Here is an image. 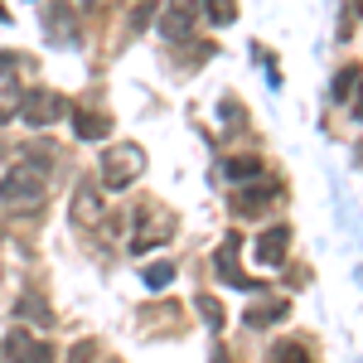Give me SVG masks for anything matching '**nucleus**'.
I'll return each instance as SVG.
<instances>
[{
    "label": "nucleus",
    "mask_w": 363,
    "mask_h": 363,
    "mask_svg": "<svg viewBox=\"0 0 363 363\" xmlns=\"http://www.w3.org/2000/svg\"><path fill=\"white\" fill-rule=\"evenodd\" d=\"M140 169H145V155H140L136 145H116L112 155H107V165H102L107 189H126L131 179H140Z\"/></svg>",
    "instance_id": "nucleus-1"
},
{
    "label": "nucleus",
    "mask_w": 363,
    "mask_h": 363,
    "mask_svg": "<svg viewBox=\"0 0 363 363\" xmlns=\"http://www.w3.org/2000/svg\"><path fill=\"white\" fill-rule=\"evenodd\" d=\"M39 199H44V184H39V174H29V169L10 174V179L0 184V203H10V208H29V203H39Z\"/></svg>",
    "instance_id": "nucleus-2"
},
{
    "label": "nucleus",
    "mask_w": 363,
    "mask_h": 363,
    "mask_svg": "<svg viewBox=\"0 0 363 363\" xmlns=\"http://www.w3.org/2000/svg\"><path fill=\"white\" fill-rule=\"evenodd\" d=\"M5 354H10V363H54V349L44 339L25 335V330H15V335L5 339Z\"/></svg>",
    "instance_id": "nucleus-3"
},
{
    "label": "nucleus",
    "mask_w": 363,
    "mask_h": 363,
    "mask_svg": "<svg viewBox=\"0 0 363 363\" xmlns=\"http://www.w3.org/2000/svg\"><path fill=\"white\" fill-rule=\"evenodd\" d=\"M286 242H291V233H286V228L262 233V238H257V262H262V267H281V262H286Z\"/></svg>",
    "instance_id": "nucleus-4"
},
{
    "label": "nucleus",
    "mask_w": 363,
    "mask_h": 363,
    "mask_svg": "<svg viewBox=\"0 0 363 363\" xmlns=\"http://www.w3.org/2000/svg\"><path fill=\"white\" fill-rule=\"evenodd\" d=\"M160 223H150V213H145V223H140L136 233V247H155V242H165V238H174V218H165V213H155Z\"/></svg>",
    "instance_id": "nucleus-5"
},
{
    "label": "nucleus",
    "mask_w": 363,
    "mask_h": 363,
    "mask_svg": "<svg viewBox=\"0 0 363 363\" xmlns=\"http://www.w3.org/2000/svg\"><path fill=\"white\" fill-rule=\"evenodd\" d=\"M73 213H78V223H97V218H102V199L92 194V189H78V199H73Z\"/></svg>",
    "instance_id": "nucleus-6"
},
{
    "label": "nucleus",
    "mask_w": 363,
    "mask_h": 363,
    "mask_svg": "<svg viewBox=\"0 0 363 363\" xmlns=\"http://www.w3.org/2000/svg\"><path fill=\"white\" fill-rule=\"evenodd\" d=\"M286 301H272V306H257V310H247V325L252 330H262V325H272V320H286Z\"/></svg>",
    "instance_id": "nucleus-7"
},
{
    "label": "nucleus",
    "mask_w": 363,
    "mask_h": 363,
    "mask_svg": "<svg viewBox=\"0 0 363 363\" xmlns=\"http://www.w3.org/2000/svg\"><path fill=\"white\" fill-rule=\"evenodd\" d=\"M25 116H29V121H54V116H58V97H29Z\"/></svg>",
    "instance_id": "nucleus-8"
},
{
    "label": "nucleus",
    "mask_w": 363,
    "mask_h": 363,
    "mask_svg": "<svg viewBox=\"0 0 363 363\" xmlns=\"http://www.w3.org/2000/svg\"><path fill=\"white\" fill-rule=\"evenodd\" d=\"M272 363H306V344H281V349H272Z\"/></svg>",
    "instance_id": "nucleus-9"
},
{
    "label": "nucleus",
    "mask_w": 363,
    "mask_h": 363,
    "mask_svg": "<svg viewBox=\"0 0 363 363\" xmlns=\"http://www.w3.org/2000/svg\"><path fill=\"white\" fill-rule=\"evenodd\" d=\"M169 277H174V267L160 262V267H150V272H145V286H155V291H160V286H169Z\"/></svg>",
    "instance_id": "nucleus-10"
},
{
    "label": "nucleus",
    "mask_w": 363,
    "mask_h": 363,
    "mask_svg": "<svg viewBox=\"0 0 363 363\" xmlns=\"http://www.w3.org/2000/svg\"><path fill=\"white\" fill-rule=\"evenodd\" d=\"M257 160H233V165H228V179H238V174H257Z\"/></svg>",
    "instance_id": "nucleus-11"
},
{
    "label": "nucleus",
    "mask_w": 363,
    "mask_h": 363,
    "mask_svg": "<svg viewBox=\"0 0 363 363\" xmlns=\"http://www.w3.org/2000/svg\"><path fill=\"white\" fill-rule=\"evenodd\" d=\"M208 10H213V20H228L233 15V0H208Z\"/></svg>",
    "instance_id": "nucleus-12"
},
{
    "label": "nucleus",
    "mask_w": 363,
    "mask_h": 363,
    "mask_svg": "<svg viewBox=\"0 0 363 363\" xmlns=\"http://www.w3.org/2000/svg\"><path fill=\"white\" fill-rule=\"evenodd\" d=\"M199 310H203V315H208V320H213V325H218V320H223V310L213 306V301H199Z\"/></svg>",
    "instance_id": "nucleus-13"
}]
</instances>
